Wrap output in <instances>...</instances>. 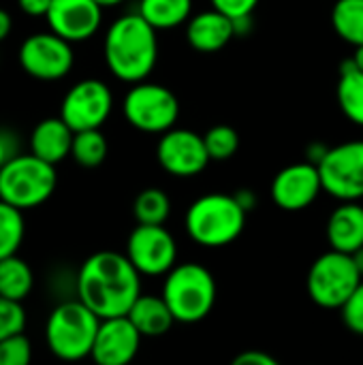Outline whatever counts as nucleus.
I'll return each mask as SVG.
<instances>
[{
    "mask_svg": "<svg viewBox=\"0 0 363 365\" xmlns=\"http://www.w3.org/2000/svg\"><path fill=\"white\" fill-rule=\"evenodd\" d=\"M208 154L212 160H227L231 158L237 148H240V135L235 128L227 126V124H218L212 126L205 135H203Z\"/></svg>",
    "mask_w": 363,
    "mask_h": 365,
    "instance_id": "nucleus-28",
    "label": "nucleus"
},
{
    "mask_svg": "<svg viewBox=\"0 0 363 365\" xmlns=\"http://www.w3.org/2000/svg\"><path fill=\"white\" fill-rule=\"evenodd\" d=\"M71 156L79 167H86V169H94L103 165V160L107 158V139L101 133V128L77 130L73 137Z\"/></svg>",
    "mask_w": 363,
    "mask_h": 365,
    "instance_id": "nucleus-25",
    "label": "nucleus"
},
{
    "mask_svg": "<svg viewBox=\"0 0 363 365\" xmlns=\"http://www.w3.org/2000/svg\"><path fill=\"white\" fill-rule=\"evenodd\" d=\"M11 30H13V17L9 11L0 9V43L11 34Z\"/></svg>",
    "mask_w": 363,
    "mask_h": 365,
    "instance_id": "nucleus-36",
    "label": "nucleus"
},
{
    "mask_svg": "<svg viewBox=\"0 0 363 365\" xmlns=\"http://www.w3.org/2000/svg\"><path fill=\"white\" fill-rule=\"evenodd\" d=\"M139 276L126 255L103 250L83 261L77 276V295L98 319L124 317L141 295Z\"/></svg>",
    "mask_w": 363,
    "mask_h": 365,
    "instance_id": "nucleus-1",
    "label": "nucleus"
},
{
    "mask_svg": "<svg viewBox=\"0 0 363 365\" xmlns=\"http://www.w3.org/2000/svg\"><path fill=\"white\" fill-rule=\"evenodd\" d=\"M342 310V321L344 325L357 334V336H363V280L359 282V287L353 291V295L347 299V304L340 308Z\"/></svg>",
    "mask_w": 363,
    "mask_h": 365,
    "instance_id": "nucleus-31",
    "label": "nucleus"
},
{
    "mask_svg": "<svg viewBox=\"0 0 363 365\" xmlns=\"http://www.w3.org/2000/svg\"><path fill=\"white\" fill-rule=\"evenodd\" d=\"M124 118L141 133H167L180 118L178 96L158 83L137 81L124 96Z\"/></svg>",
    "mask_w": 363,
    "mask_h": 365,
    "instance_id": "nucleus-8",
    "label": "nucleus"
},
{
    "mask_svg": "<svg viewBox=\"0 0 363 365\" xmlns=\"http://www.w3.org/2000/svg\"><path fill=\"white\" fill-rule=\"evenodd\" d=\"M156 28L139 13L122 15L109 26L105 36V62L118 79L126 83L143 81L156 66Z\"/></svg>",
    "mask_w": 363,
    "mask_h": 365,
    "instance_id": "nucleus-2",
    "label": "nucleus"
},
{
    "mask_svg": "<svg viewBox=\"0 0 363 365\" xmlns=\"http://www.w3.org/2000/svg\"><path fill=\"white\" fill-rule=\"evenodd\" d=\"M96 2L105 9V6H116V4H120L122 0H96Z\"/></svg>",
    "mask_w": 363,
    "mask_h": 365,
    "instance_id": "nucleus-40",
    "label": "nucleus"
},
{
    "mask_svg": "<svg viewBox=\"0 0 363 365\" xmlns=\"http://www.w3.org/2000/svg\"><path fill=\"white\" fill-rule=\"evenodd\" d=\"M126 317L133 321V325L139 329L143 338L165 336L175 323V317L163 295H139Z\"/></svg>",
    "mask_w": 363,
    "mask_h": 365,
    "instance_id": "nucleus-20",
    "label": "nucleus"
},
{
    "mask_svg": "<svg viewBox=\"0 0 363 365\" xmlns=\"http://www.w3.org/2000/svg\"><path fill=\"white\" fill-rule=\"evenodd\" d=\"M56 184V165L32 152L17 154L0 169V199L24 212L45 203L53 195Z\"/></svg>",
    "mask_w": 363,
    "mask_h": 365,
    "instance_id": "nucleus-6",
    "label": "nucleus"
},
{
    "mask_svg": "<svg viewBox=\"0 0 363 365\" xmlns=\"http://www.w3.org/2000/svg\"><path fill=\"white\" fill-rule=\"evenodd\" d=\"M101 319L81 302H64L56 306L45 325L49 351L62 361H79L92 355Z\"/></svg>",
    "mask_w": 363,
    "mask_h": 365,
    "instance_id": "nucleus-4",
    "label": "nucleus"
},
{
    "mask_svg": "<svg viewBox=\"0 0 363 365\" xmlns=\"http://www.w3.org/2000/svg\"><path fill=\"white\" fill-rule=\"evenodd\" d=\"M193 0H141L139 15L156 30H169L190 17Z\"/></svg>",
    "mask_w": 363,
    "mask_h": 365,
    "instance_id": "nucleus-23",
    "label": "nucleus"
},
{
    "mask_svg": "<svg viewBox=\"0 0 363 365\" xmlns=\"http://www.w3.org/2000/svg\"><path fill=\"white\" fill-rule=\"evenodd\" d=\"M141 334L133 321L124 317L101 319L96 340L92 346V359L98 365H126L135 359L141 344Z\"/></svg>",
    "mask_w": 363,
    "mask_h": 365,
    "instance_id": "nucleus-15",
    "label": "nucleus"
},
{
    "mask_svg": "<svg viewBox=\"0 0 363 365\" xmlns=\"http://www.w3.org/2000/svg\"><path fill=\"white\" fill-rule=\"evenodd\" d=\"M353 60H355V64H357V68H362V71H363V45H357V47H355V53H353Z\"/></svg>",
    "mask_w": 363,
    "mask_h": 365,
    "instance_id": "nucleus-39",
    "label": "nucleus"
},
{
    "mask_svg": "<svg viewBox=\"0 0 363 365\" xmlns=\"http://www.w3.org/2000/svg\"><path fill=\"white\" fill-rule=\"evenodd\" d=\"M34 276L30 265L19 259L17 255H11L6 259H0V295L13 302L24 304V299L32 293Z\"/></svg>",
    "mask_w": 363,
    "mask_h": 365,
    "instance_id": "nucleus-22",
    "label": "nucleus"
},
{
    "mask_svg": "<svg viewBox=\"0 0 363 365\" xmlns=\"http://www.w3.org/2000/svg\"><path fill=\"white\" fill-rule=\"evenodd\" d=\"M351 257H353V261H355V265H357L359 274L363 276V246H362V248H357V250H355V252H353Z\"/></svg>",
    "mask_w": 363,
    "mask_h": 365,
    "instance_id": "nucleus-38",
    "label": "nucleus"
},
{
    "mask_svg": "<svg viewBox=\"0 0 363 365\" xmlns=\"http://www.w3.org/2000/svg\"><path fill=\"white\" fill-rule=\"evenodd\" d=\"M32 359V344L24 331L0 340V365H26Z\"/></svg>",
    "mask_w": 363,
    "mask_h": 365,
    "instance_id": "nucleus-29",
    "label": "nucleus"
},
{
    "mask_svg": "<svg viewBox=\"0 0 363 365\" xmlns=\"http://www.w3.org/2000/svg\"><path fill=\"white\" fill-rule=\"evenodd\" d=\"M17 6L30 17H45L51 6V0H17Z\"/></svg>",
    "mask_w": 363,
    "mask_h": 365,
    "instance_id": "nucleus-35",
    "label": "nucleus"
},
{
    "mask_svg": "<svg viewBox=\"0 0 363 365\" xmlns=\"http://www.w3.org/2000/svg\"><path fill=\"white\" fill-rule=\"evenodd\" d=\"M323 190L319 167L310 160L285 167L272 182V199L287 212H300L312 205Z\"/></svg>",
    "mask_w": 363,
    "mask_h": 365,
    "instance_id": "nucleus-14",
    "label": "nucleus"
},
{
    "mask_svg": "<svg viewBox=\"0 0 363 365\" xmlns=\"http://www.w3.org/2000/svg\"><path fill=\"white\" fill-rule=\"evenodd\" d=\"M171 212V201L160 188H145L137 195L133 214L137 225H165Z\"/></svg>",
    "mask_w": 363,
    "mask_h": 365,
    "instance_id": "nucleus-27",
    "label": "nucleus"
},
{
    "mask_svg": "<svg viewBox=\"0 0 363 365\" xmlns=\"http://www.w3.org/2000/svg\"><path fill=\"white\" fill-rule=\"evenodd\" d=\"M126 257L141 276H163L175 267L178 244L163 225H137L128 235Z\"/></svg>",
    "mask_w": 363,
    "mask_h": 365,
    "instance_id": "nucleus-11",
    "label": "nucleus"
},
{
    "mask_svg": "<svg viewBox=\"0 0 363 365\" xmlns=\"http://www.w3.org/2000/svg\"><path fill=\"white\" fill-rule=\"evenodd\" d=\"M235 199L242 203V207H244L246 212H250L252 205H255V195H252L250 190H237V192H235Z\"/></svg>",
    "mask_w": 363,
    "mask_h": 365,
    "instance_id": "nucleus-37",
    "label": "nucleus"
},
{
    "mask_svg": "<svg viewBox=\"0 0 363 365\" xmlns=\"http://www.w3.org/2000/svg\"><path fill=\"white\" fill-rule=\"evenodd\" d=\"M113 109V96L105 81L83 79L75 83L60 105V118L77 133L86 128H101Z\"/></svg>",
    "mask_w": 363,
    "mask_h": 365,
    "instance_id": "nucleus-12",
    "label": "nucleus"
},
{
    "mask_svg": "<svg viewBox=\"0 0 363 365\" xmlns=\"http://www.w3.org/2000/svg\"><path fill=\"white\" fill-rule=\"evenodd\" d=\"M160 167L178 178H193L201 173L212 160L201 135L186 128H169L156 145Z\"/></svg>",
    "mask_w": 363,
    "mask_h": 365,
    "instance_id": "nucleus-13",
    "label": "nucleus"
},
{
    "mask_svg": "<svg viewBox=\"0 0 363 365\" xmlns=\"http://www.w3.org/2000/svg\"><path fill=\"white\" fill-rule=\"evenodd\" d=\"M45 19L51 32L71 43H79L101 28L103 6L96 0H51Z\"/></svg>",
    "mask_w": 363,
    "mask_h": 365,
    "instance_id": "nucleus-16",
    "label": "nucleus"
},
{
    "mask_svg": "<svg viewBox=\"0 0 363 365\" xmlns=\"http://www.w3.org/2000/svg\"><path fill=\"white\" fill-rule=\"evenodd\" d=\"M163 297L178 323H199L212 312L216 302L214 276L199 263L175 265L167 274Z\"/></svg>",
    "mask_w": 363,
    "mask_h": 365,
    "instance_id": "nucleus-5",
    "label": "nucleus"
},
{
    "mask_svg": "<svg viewBox=\"0 0 363 365\" xmlns=\"http://www.w3.org/2000/svg\"><path fill=\"white\" fill-rule=\"evenodd\" d=\"M21 71L39 81H58L73 68L75 53L71 41L56 32H36L24 38L17 51Z\"/></svg>",
    "mask_w": 363,
    "mask_h": 365,
    "instance_id": "nucleus-9",
    "label": "nucleus"
},
{
    "mask_svg": "<svg viewBox=\"0 0 363 365\" xmlns=\"http://www.w3.org/2000/svg\"><path fill=\"white\" fill-rule=\"evenodd\" d=\"M73 137H75V130L60 115L45 118L32 128L30 152L51 165H58L66 156H71Z\"/></svg>",
    "mask_w": 363,
    "mask_h": 365,
    "instance_id": "nucleus-18",
    "label": "nucleus"
},
{
    "mask_svg": "<svg viewBox=\"0 0 363 365\" xmlns=\"http://www.w3.org/2000/svg\"><path fill=\"white\" fill-rule=\"evenodd\" d=\"M332 24L340 38L363 45V0H338L332 11Z\"/></svg>",
    "mask_w": 363,
    "mask_h": 365,
    "instance_id": "nucleus-24",
    "label": "nucleus"
},
{
    "mask_svg": "<svg viewBox=\"0 0 363 365\" xmlns=\"http://www.w3.org/2000/svg\"><path fill=\"white\" fill-rule=\"evenodd\" d=\"M246 210L235 195L212 192L199 197L186 212V231L193 242L205 248H220L235 242L246 227Z\"/></svg>",
    "mask_w": 363,
    "mask_h": 365,
    "instance_id": "nucleus-3",
    "label": "nucleus"
},
{
    "mask_svg": "<svg viewBox=\"0 0 363 365\" xmlns=\"http://www.w3.org/2000/svg\"><path fill=\"white\" fill-rule=\"evenodd\" d=\"M257 4H259V0H212V6L218 9L220 13L229 15L231 19L252 15Z\"/></svg>",
    "mask_w": 363,
    "mask_h": 365,
    "instance_id": "nucleus-32",
    "label": "nucleus"
},
{
    "mask_svg": "<svg viewBox=\"0 0 363 365\" xmlns=\"http://www.w3.org/2000/svg\"><path fill=\"white\" fill-rule=\"evenodd\" d=\"M327 240L334 250L353 255L363 246V207L357 201H342L327 220Z\"/></svg>",
    "mask_w": 363,
    "mask_h": 365,
    "instance_id": "nucleus-19",
    "label": "nucleus"
},
{
    "mask_svg": "<svg viewBox=\"0 0 363 365\" xmlns=\"http://www.w3.org/2000/svg\"><path fill=\"white\" fill-rule=\"evenodd\" d=\"M336 94L342 113L351 122L363 126V71L357 68L353 58L340 64V81Z\"/></svg>",
    "mask_w": 363,
    "mask_h": 365,
    "instance_id": "nucleus-21",
    "label": "nucleus"
},
{
    "mask_svg": "<svg viewBox=\"0 0 363 365\" xmlns=\"http://www.w3.org/2000/svg\"><path fill=\"white\" fill-rule=\"evenodd\" d=\"M235 34L233 19L218 9L203 11L195 15L188 26H186V38L188 43L203 53H214L220 51Z\"/></svg>",
    "mask_w": 363,
    "mask_h": 365,
    "instance_id": "nucleus-17",
    "label": "nucleus"
},
{
    "mask_svg": "<svg viewBox=\"0 0 363 365\" xmlns=\"http://www.w3.org/2000/svg\"><path fill=\"white\" fill-rule=\"evenodd\" d=\"M317 167L323 190L332 197L338 201L363 199V141H347L336 148H327Z\"/></svg>",
    "mask_w": 363,
    "mask_h": 365,
    "instance_id": "nucleus-10",
    "label": "nucleus"
},
{
    "mask_svg": "<svg viewBox=\"0 0 363 365\" xmlns=\"http://www.w3.org/2000/svg\"><path fill=\"white\" fill-rule=\"evenodd\" d=\"M19 154V145H17V137L9 130L0 128V169Z\"/></svg>",
    "mask_w": 363,
    "mask_h": 365,
    "instance_id": "nucleus-33",
    "label": "nucleus"
},
{
    "mask_svg": "<svg viewBox=\"0 0 363 365\" xmlns=\"http://www.w3.org/2000/svg\"><path fill=\"white\" fill-rule=\"evenodd\" d=\"M362 280L353 257L332 248L312 263L308 272V293L317 306L340 310Z\"/></svg>",
    "mask_w": 363,
    "mask_h": 365,
    "instance_id": "nucleus-7",
    "label": "nucleus"
},
{
    "mask_svg": "<svg viewBox=\"0 0 363 365\" xmlns=\"http://www.w3.org/2000/svg\"><path fill=\"white\" fill-rule=\"evenodd\" d=\"M26 233L24 210L0 199V259L17 255Z\"/></svg>",
    "mask_w": 363,
    "mask_h": 365,
    "instance_id": "nucleus-26",
    "label": "nucleus"
},
{
    "mask_svg": "<svg viewBox=\"0 0 363 365\" xmlns=\"http://www.w3.org/2000/svg\"><path fill=\"white\" fill-rule=\"evenodd\" d=\"M26 327V310L19 302L0 295V340L19 334Z\"/></svg>",
    "mask_w": 363,
    "mask_h": 365,
    "instance_id": "nucleus-30",
    "label": "nucleus"
},
{
    "mask_svg": "<svg viewBox=\"0 0 363 365\" xmlns=\"http://www.w3.org/2000/svg\"><path fill=\"white\" fill-rule=\"evenodd\" d=\"M233 365H278V361L274 357H270L267 353H261V351H246V353H240L235 357Z\"/></svg>",
    "mask_w": 363,
    "mask_h": 365,
    "instance_id": "nucleus-34",
    "label": "nucleus"
}]
</instances>
